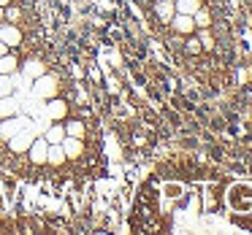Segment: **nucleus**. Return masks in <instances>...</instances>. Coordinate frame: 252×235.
Returning <instances> with one entry per match:
<instances>
[{
  "label": "nucleus",
  "mask_w": 252,
  "mask_h": 235,
  "mask_svg": "<svg viewBox=\"0 0 252 235\" xmlns=\"http://www.w3.org/2000/svg\"><path fill=\"white\" fill-rule=\"evenodd\" d=\"M46 152H49V143H46L44 135H35L33 143H30L28 149V157L33 165H46Z\"/></svg>",
  "instance_id": "39448f33"
},
{
  "label": "nucleus",
  "mask_w": 252,
  "mask_h": 235,
  "mask_svg": "<svg viewBox=\"0 0 252 235\" xmlns=\"http://www.w3.org/2000/svg\"><path fill=\"white\" fill-rule=\"evenodd\" d=\"M171 27H174V33L182 35V38H187V35L195 33V22H192L190 14H174V19H171Z\"/></svg>",
  "instance_id": "6e6552de"
},
{
  "label": "nucleus",
  "mask_w": 252,
  "mask_h": 235,
  "mask_svg": "<svg viewBox=\"0 0 252 235\" xmlns=\"http://www.w3.org/2000/svg\"><path fill=\"white\" fill-rule=\"evenodd\" d=\"M195 38L198 41H201V46H203V49H209V52H212L214 49V35H212V30H209V27H201V30H195Z\"/></svg>",
  "instance_id": "aec40b11"
},
{
  "label": "nucleus",
  "mask_w": 252,
  "mask_h": 235,
  "mask_svg": "<svg viewBox=\"0 0 252 235\" xmlns=\"http://www.w3.org/2000/svg\"><path fill=\"white\" fill-rule=\"evenodd\" d=\"M174 8H176V14H195L198 8H201V0H174Z\"/></svg>",
  "instance_id": "f3484780"
},
{
  "label": "nucleus",
  "mask_w": 252,
  "mask_h": 235,
  "mask_svg": "<svg viewBox=\"0 0 252 235\" xmlns=\"http://www.w3.org/2000/svg\"><path fill=\"white\" fill-rule=\"evenodd\" d=\"M228 206L236 213H252V184H233L230 186Z\"/></svg>",
  "instance_id": "f257e3e1"
},
{
  "label": "nucleus",
  "mask_w": 252,
  "mask_h": 235,
  "mask_svg": "<svg viewBox=\"0 0 252 235\" xmlns=\"http://www.w3.org/2000/svg\"><path fill=\"white\" fill-rule=\"evenodd\" d=\"M57 92H60V81H57V76L44 73V76L33 78V98L49 100V98H57Z\"/></svg>",
  "instance_id": "f03ea898"
},
{
  "label": "nucleus",
  "mask_w": 252,
  "mask_h": 235,
  "mask_svg": "<svg viewBox=\"0 0 252 235\" xmlns=\"http://www.w3.org/2000/svg\"><path fill=\"white\" fill-rule=\"evenodd\" d=\"M14 114H19V105H17V100L8 95V98H0V119H6V116H14Z\"/></svg>",
  "instance_id": "dca6fc26"
},
{
  "label": "nucleus",
  "mask_w": 252,
  "mask_h": 235,
  "mask_svg": "<svg viewBox=\"0 0 252 235\" xmlns=\"http://www.w3.org/2000/svg\"><path fill=\"white\" fill-rule=\"evenodd\" d=\"M6 52H8V46L3 44V41H0V54H6Z\"/></svg>",
  "instance_id": "393cba45"
},
{
  "label": "nucleus",
  "mask_w": 252,
  "mask_h": 235,
  "mask_svg": "<svg viewBox=\"0 0 252 235\" xmlns=\"http://www.w3.org/2000/svg\"><path fill=\"white\" fill-rule=\"evenodd\" d=\"M44 116L49 122L65 119V116H68V103H65V100H60V98H49V100H46V105H44Z\"/></svg>",
  "instance_id": "423d86ee"
},
{
  "label": "nucleus",
  "mask_w": 252,
  "mask_h": 235,
  "mask_svg": "<svg viewBox=\"0 0 252 235\" xmlns=\"http://www.w3.org/2000/svg\"><path fill=\"white\" fill-rule=\"evenodd\" d=\"M35 135H41L38 130H35V125H30V127H22V130L17 132V135L8 141V149H11L14 154H25L30 149V143H33V138Z\"/></svg>",
  "instance_id": "20e7f679"
},
{
  "label": "nucleus",
  "mask_w": 252,
  "mask_h": 235,
  "mask_svg": "<svg viewBox=\"0 0 252 235\" xmlns=\"http://www.w3.org/2000/svg\"><path fill=\"white\" fill-rule=\"evenodd\" d=\"M8 3H11V0H0V8H6Z\"/></svg>",
  "instance_id": "a878e982"
},
{
  "label": "nucleus",
  "mask_w": 252,
  "mask_h": 235,
  "mask_svg": "<svg viewBox=\"0 0 252 235\" xmlns=\"http://www.w3.org/2000/svg\"><path fill=\"white\" fill-rule=\"evenodd\" d=\"M0 41H3L8 49H11V46H19L22 44V30L14 22H0Z\"/></svg>",
  "instance_id": "0eeeda50"
},
{
  "label": "nucleus",
  "mask_w": 252,
  "mask_h": 235,
  "mask_svg": "<svg viewBox=\"0 0 252 235\" xmlns=\"http://www.w3.org/2000/svg\"><path fill=\"white\" fill-rule=\"evenodd\" d=\"M63 152H65L68 159H79L84 154V138H73V135H65L63 138Z\"/></svg>",
  "instance_id": "1a4fd4ad"
},
{
  "label": "nucleus",
  "mask_w": 252,
  "mask_h": 235,
  "mask_svg": "<svg viewBox=\"0 0 252 235\" xmlns=\"http://www.w3.org/2000/svg\"><path fill=\"white\" fill-rule=\"evenodd\" d=\"M155 14H158V19L163 25H171L176 8H174V3H171V0H158V3H155Z\"/></svg>",
  "instance_id": "9d476101"
},
{
  "label": "nucleus",
  "mask_w": 252,
  "mask_h": 235,
  "mask_svg": "<svg viewBox=\"0 0 252 235\" xmlns=\"http://www.w3.org/2000/svg\"><path fill=\"white\" fill-rule=\"evenodd\" d=\"M19 17H22V14H19V8H14L11 3H8L6 8H3V19H8V22L17 25V22H19Z\"/></svg>",
  "instance_id": "b1692460"
},
{
  "label": "nucleus",
  "mask_w": 252,
  "mask_h": 235,
  "mask_svg": "<svg viewBox=\"0 0 252 235\" xmlns=\"http://www.w3.org/2000/svg\"><path fill=\"white\" fill-rule=\"evenodd\" d=\"M171 3H174V0H171Z\"/></svg>",
  "instance_id": "cd10ccee"
},
{
  "label": "nucleus",
  "mask_w": 252,
  "mask_h": 235,
  "mask_svg": "<svg viewBox=\"0 0 252 235\" xmlns=\"http://www.w3.org/2000/svg\"><path fill=\"white\" fill-rule=\"evenodd\" d=\"M192 22H195V30H201V27H212V14H209V8H198L195 14H192Z\"/></svg>",
  "instance_id": "a211bd4d"
},
{
  "label": "nucleus",
  "mask_w": 252,
  "mask_h": 235,
  "mask_svg": "<svg viewBox=\"0 0 252 235\" xmlns=\"http://www.w3.org/2000/svg\"><path fill=\"white\" fill-rule=\"evenodd\" d=\"M17 68H19V62H17V57L14 54H0V73H3V76H14V73H17Z\"/></svg>",
  "instance_id": "2eb2a0df"
},
{
  "label": "nucleus",
  "mask_w": 252,
  "mask_h": 235,
  "mask_svg": "<svg viewBox=\"0 0 252 235\" xmlns=\"http://www.w3.org/2000/svg\"><path fill=\"white\" fill-rule=\"evenodd\" d=\"M8 95H14V81H11V76L0 73V98H8Z\"/></svg>",
  "instance_id": "4be33fe9"
},
{
  "label": "nucleus",
  "mask_w": 252,
  "mask_h": 235,
  "mask_svg": "<svg viewBox=\"0 0 252 235\" xmlns=\"http://www.w3.org/2000/svg\"><path fill=\"white\" fill-rule=\"evenodd\" d=\"M33 122L25 119V116L14 114V116H6V119H0V143H8L14 135H17L22 127H30Z\"/></svg>",
  "instance_id": "7ed1b4c3"
},
{
  "label": "nucleus",
  "mask_w": 252,
  "mask_h": 235,
  "mask_svg": "<svg viewBox=\"0 0 252 235\" xmlns=\"http://www.w3.org/2000/svg\"><path fill=\"white\" fill-rule=\"evenodd\" d=\"M65 152H63V146L60 143H49V152H46V162L49 165H55V168H60L63 162H65Z\"/></svg>",
  "instance_id": "4468645a"
},
{
  "label": "nucleus",
  "mask_w": 252,
  "mask_h": 235,
  "mask_svg": "<svg viewBox=\"0 0 252 235\" xmlns=\"http://www.w3.org/2000/svg\"><path fill=\"white\" fill-rule=\"evenodd\" d=\"M22 73H25L28 81H33V78H38V76H44V73H46V65L41 60H28L22 65Z\"/></svg>",
  "instance_id": "9b49d317"
},
{
  "label": "nucleus",
  "mask_w": 252,
  "mask_h": 235,
  "mask_svg": "<svg viewBox=\"0 0 252 235\" xmlns=\"http://www.w3.org/2000/svg\"><path fill=\"white\" fill-rule=\"evenodd\" d=\"M185 52H187V54H192V57H195V54H201V52H203L201 41H198V38H192V35H187V41H185Z\"/></svg>",
  "instance_id": "412c9836"
},
{
  "label": "nucleus",
  "mask_w": 252,
  "mask_h": 235,
  "mask_svg": "<svg viewBox=\"0 0 252 235\" xmlns=\"http://www.w3.org/2000/svg\"><path fill=\"white\" fill-rule=\"evenodd\" d=\"M203 208H206V211H214V208H217V195H214V186L203 192Z\"/></svg>",
  "instance_id": "5701e85b"
},
{
  "label": "nucleus",
  "mask_w": 252,
  "mask_h": 235,
  "mask_svg": "<svg viewBox=\"0 0 252 235\" xmlns=\"http://www.w3.org/2000/svg\"><path fill=\"white\" fill-rule=\"evenodd\" d=\"M65 135H73V138H84V122H79V119H71V122H65Z\"/></svg>",
  "instance_id": "6ab92c4d"
},
{
  "label": "nucleus",
  "mask_w": 252,
  "mask_h": 235,
  "mask_svg": "<svg viewBox=\"0 0 252 235\" xmlns=\"http://www.w3.org/2000/svg\"><path fill=\"white\" fill-rule=\"evenodd\" d=\"M0 22H3V8H0Z\"/></svg>",
  "instance_id": "bb28decb"
},
{
  "label": "nucleus",
  "mask_w": 252,
  "mask_h": 235,
  "mask_svg": "<svg viewBox=\"0 0 252 235\" xmlns=\"http://www.w3.org/2000/svg\"><path fill=\"white\" fill-rule=\"evenodd\" d=\"M41 135L46 138V143H63V138H65V127L57 125V122H52V125L41 132Z\"/></svg>",
  "instance_id": "f8f14e48"
},
{
  "label": "nucleus",
  "mask_w": 252,
  "mask_h": 235,
  "mask_svg": "<svg viewBox=\"0 0 252 235\" xmlns=\"http://www.w3.org/2000/svg\"><path fill=\"white\" fill-rule=\"evenodd\" d=\"M182 195H185V184H179V181H165L163 184L165 200H182Z\"/></svg>",
  "instance_id": "ddd939ff"
}]
</instances>
